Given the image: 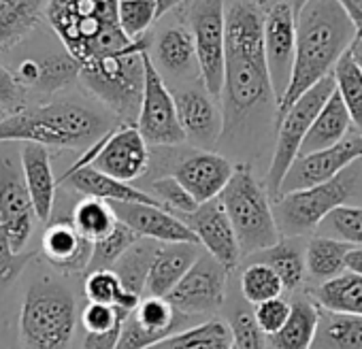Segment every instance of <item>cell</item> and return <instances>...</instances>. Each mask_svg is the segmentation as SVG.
<instances>
[{
	"mask_svg": "<svg viewBox=\"0 0 362 349\" xmlns=\"http://www.w3.org/2000/svg\"><path fill=\"white\" fill-rule=\"evenodd\" d=\"M224 124L262 107L273 94L264 54V11L252 0H239L226 11V66H224Z\"/></svg>",
	"mask_w": 362,
	"mask_h": 349,
	"instance_id": "6da1fadb",
	"label": "cell"
},
{
	"mask_svg": "<svg viewBox=\"0 0 362 349\" xmlns=\"http://www.w3.org/2000/svg\"><path fill=\"white\" fill-rule=\"evenodd\" d=\"M356 39L358 30L337 0H309L296 13L294 69L277 113L284 115L305 92L330 77Z\"/></svg>",
	"mask_w": 362,
	"mask_h": 349,
	"instance_id": "7a4b0ae2",
	"label": "cell"
},
{
	"mask_svg": "<svg viewBox=\"0 0 362 349\" xmlns=\"http://www.w3.org/2000/svg\"><path fill=\"white\" fill-rule=\"evenodd\" d=\"M45 13L81 69L136 43L119 26V0H49Z\"/></svg>",
	"mask_w": 362,
	"mask_h": 349,
	"instance_id": "3957f363",
	"label": "cell"
},
{
	"mask_svg": "<svg viewBox=\"0 0 362 349\" xmlns=\"http://www.w3.org/2000/svg\"><path fill=\"white\" fill-rule=\"evenodd\" d=\"M109 130V122L94 109L58 100L26 107L0 119V143H35L43 147H92Z\"/></svg>",
	"mask_w": 362,
	"mask_h": 349,
	"instance_id": "277c9868",
	"label": "cell"
},
{
	"mask_svg": "<svg viewBox=\"0 0 362 349\" xmlns=\"http://www.w3.org/2000/svg\"><path fill=\"white\" fill-rule=\"evenodd\" d=\"M218 201L230 218L243 256L267 252L281 241L269 192L256 179L250 164H235L233 179Z\"/></svg>",
	"mask_w": 362,
	"mask_h": 349,
	"instance_id": "5b68a950",
	"label": "cell"
},
{
	"mask_svg": "<svg viewBox=\"0 0 362 349\" xmlns=\"http://www.w3.org/2000/svg\"><path fill=\"white\" fill-rule=\"evenodd\" d=\"M147 41L141 39L124 52L105 56L81 69V83L117 117L136 124L145 85Z\"/></svg>",
	"mask_w": 362,
	"mask_h": 349,
	"instance_id": "8992f818",
	"label": "cell"
},
{
	"mask_svg": "<svg viewBox=\"0 0 362 349\" xmlns=\"http://www.w3.org/2000/svg\"><path fill=\"white\" fill-rule=\"evenodd\" d=\"M77 326L73 294L54 281L35 283L20 311V336L26 349H71Z\"/></svg>",
	"mask_w": 362,
	"mask_h": 349,
	"instance_id": "52a82bcc",
	"label": "cell"
},
{
	"mask_svg": "<svg viewBox=\"0 0 362 349\" xmlns=\"http://www.w3.org/2000/svg\"><path fill=\"white\" fill-rule=\"evenodd\" d=\"M360 170V164L354 162L332 182L307 190H296L277 199L273 211L279 232L286 237H303L317 230L326 215L343 205H349V201L358 196L362 190L358 184Z\"/></svg>",
	"mask_w": 362,
	"mask_h": 349,
	"instance_id": "ba28073f",
	"label": "cell"
},
{
	"mask_svg": "<svg viewBox=\"0 0 362 349\" xmlns=\"http://www.w3.org/2000/svg\"><path fill=\"white\" fill-rule=\"evenodd\" d=\"M337 83L334 77L322 79L317 85H313L309 92H305L284 115L277 117V141L273 149V158L267 170V192L269 196H275V201L281 196V186L286 174L290 172L292 164L300 155V147L322 111V107L328 102V98L334 94Z\"/></svg>",
	"mask_w": 362,
	"mask_h": 349,
	"instance_id": "9c48e42d",
	"label": "cell"
},
{
	"mask_svg": "<svg viewBox=\"0 0 362 349\" xmlns=\"http://www.w3.org/2000/svg\"><path fill=\"white\" fill-rule=\"evenodd\" d=\"M186 20L197 47L203 88L220 98L226 66V5L224 0H190Z\"/></svg>",
	"mask_w": 362,
	"mask_h": 349,
	"instance_id": "30bf717a",
	"label": "cell"
},
{
	"mask_svg": "<svg viewBox=\"0 0 362 349\" xmlns=\"http://www.w3.org/2000/svg\"><path fill=\"white\" fill-rule=\"evenodd\" d=\"M35 222L37 213L26 186L22 158L9 149H0V228L18 254H24Z\"/></svg>",
	"mask_w": 362,
	"mask_h": 349,
	"instance_id": "8fae6325",
	"label": "cell"
},
{
	"mask_svg": "<svg viewBox=\"0 0 362 349\" xmlns=\"http://www.w3.org/2000/svg\"><path fill=\"white\" fill-rule=\"evenodd\" d=\"M136 128L147 145L175 147L186 141L184 128H181L177 115L175 94H170V90L166 88L162 73L149 58V52L145 54V85Z\"/></svg>",
	"mask_w": 362,
	"mask_h": 349,
	"instance_id": "7c38bea8",
	"label": "cell"
},
{
	"mask_svg": "<svg viewBox=\"0 0 362 349\" xmlns=\"http://www.w3.org/2000/svg\"><path fill=\"white\" fill-rule=\"evenodd\" d=\"M228 271L209 254H201L194 266L186 273L166 300L184 315L201 317L222 309L226 300Z\"/></svg>",
	"mask_w": 362,
	"mask_h": 349,
	"instance_id": "4fadbf2b",
	"label": "cell"
},
{
	"mask_svg": "<svg viewBox=\"0 0 362 349\" xmlns=\"http://www.w3.org/2000/svg\"><path fill=\"white\" fill-rule=\"evenodd\" d=\"M264 54L275 105H279L290 85L296 56V13L292 0H279L264 13Z\"/></svg>",
	"mask_w": 362,
	"mask_h": 349,
	"instance_id": "5bb4252c",
	"label": "cell"
},
{
	"mask_svg": "<svg viewBox=\"0 0 362 349\" xmlns=\"http://www.w3.org/2000/svg\"><path fill=\"white\" fill-rule=\"evenodd\" d=\"M360 158H362V132L360 130L349 132V136L343 138L334 147H328L309 155H298L284 179L281 196L296 192V190H307V188L332 182Z\"/></svg>",
	"mask_w": 362,
	"mask_h": 349,
	"instance_id": "9a60e30c",
	"label": "cell"
},
{
	"mask_svg": "<svg viewBox=\"0 0 362 349\" xmlns=\"http://www.w3.org/2000/svg\"><path fill=\"white\" fill-rule=\"evenodd\" d=\"M90 166L126 184L139 179L149 166V149L136 124H126L107 132Z\"/></svg>",
	"mask_w": 362,
	"mask_h": 349,
	"instance_id": "2e32d148",
	"label": "cell"
},
{
	"mask_svg": "<svg viewBox=\"0 0 362 349\" xmlns=\"http://www.w3.org/2000/svg\"><path fill=\"white\" fill-rule=\"evenodd\" d=\"M181 220L199 237L201 247H205L207 254L214 256L226 271H233L239 264V260L243 258L241 245L220 201L199 205L194 213L181 215Z\"/></svg>",
	"mask_w": 362,
	"mask_h": 349,
	"instance_id": "e0dca14e",
	"label": "cell"
},
{
	"mask_svg": "<svg viewBox=\"0 0 362 349\" xmlns=\"http://www.w3.org/2000/svg\"><path fill=\"white\" fill-rule=\"evenodd\" d=\"M117 220L132 228L141 239L156 243H192L201 245L199 237L186 226V222L160 205L141 203H111Z\"/></svg>",
	"mask_w": 362,
	"mask_h": 349,
	"instance_id": "ac0fdd59",
	"label": "cell"
},
{
	"mask_svg": "<svg viewBox=\"0 0 362 349\" xmlns=\"http://www.w3.org/2000/svg\"><path fill=\"white\" fill-rule=\"evenodd\" d=\"M235 166L220 153L214 151H194L181 160L173 172V177L179 179L190 196L199 203H211L218 201L228 182L233 179Z\"/></svg>",
	"mask_w": 362,
	"mask_h": 349,
	"instance_id": "d6986e66",
	"label": "cell"
},
{
	"mask_svg": "<svg viewBox=\"0 0 362 349\" xmlns=\"http://www.w3.org/2000/svg\"><path fill=\"white\" fill-rule=\"evenodd\" d=\"M175 105L186 141L190 138L201 147H209L224 132V117L216 107L214 96L205 88H188L177 92Z\"/></svg>",
	"mask_w": 362,
	"mask_h": 349,
	"instance_id": "ffe728a7",
	"label": "cell"
},
{
	"mask_svg": "<svg viewBox=\"0 0 362 349\" xmlns=\"http://www.w3.org/2000/svg\"><path fill=\"white\" fill-rule=\"evenodd\" d=\"M43 256L45 260L64 275L88 273L94 243L77 232L71 220H58L43 232Z\"/></svg>",
	"mask_w": 362,
	"mask_h": 349,
	"instance_id": "44dd1931",
	"label": "cell"
},
{
	"mask_svg": "<svg viewBox=\"0 0 362 349\" xmlns=\"http://www.w3.org/2000/svg\"><path fill=\"white\" fill-rule=\"evenodd\" d=\"M58 184L71 186L75 192L83 194L86 199H98L107 203H141V205H160L151 194L132 188L126 182H119L115 177L96 170L94 166H81V168H69L64 177ZM162 207V205H160Z\"/></svg>",
	"mask_w": 362,
	"mask_h": 349,
	"instance_id": "7402d4cb",
	"label": "cell"
},
{
	"mask_svg": "<svg viewBox=\"0 0 362 349\" xmlns=\"http://www.w3.org/2000/svg\"><path fill=\"white\" fill-rule=\"evenodd\" d=\"M20 158H22L24 177H26V186H28V192L33 199L37 220L45 224L54 215L56 188H58V182H56L54 170H52L49 151L43 145L22 143Z\"/></svg>",
	"mask_w": 362,
	"mask_h": 349,
	"instance_id": "603a6c76",
	"label": "cell"
},
{
	"mask_svg": "<svg viewBox=\"0 0 362 349\" xmlns=\"http://www.w3.org/2000/svg\"><path fill=\"white\" fill-rule=\"evenodd\" d=\"M199 247L201 245L192 243H162L147 277L145 290L149 292V296L166 298L201 258Z\"/></svg>",
	"mask_w": 362,
	"mask_h": 349,
	"instance_id": "cb8c5ba5",
	"label": "cell"
},
{
	"mask_svg": "<svg viewBox=\"0 0 362 349\" xmlns=\"http://www.w3.org/2000/svg\"><path fill=\"white\" fill-rule=\"evenodd\" d=\"M351 126H354L351 117H349L339 92L334 90V94L328 98V102L317 113V117L300 147V155H309V153L339 145L343 138L349 136Z\"/></svg>",
	"mask_w": 362,
	"mask_h": 349,
	"instance_id": "d4e9b609",
	"label": "cell"
},
{
	"mask_svg": "<svg viewBox=\"0 0 362 349\" xmlns=\"http://www.w3.org/2000/svg\"><path fill=\"white\" fill-rule=\"evenodd\" d=\"M49 0H0V52L20 45L41 22Z\"/></svg>",
	"mask_w": 362,
	"mask_h": 349,
	"instance_id": "484cf974",
	"label": "cell"
},
{
	"mask_svg": "<svg viewBox=\"0 0 362 349\" xmlns=\"http://www.w3.org/2000/svg\"><path fill=\"white\" fill-rule=\"evenodd\" d=\"M156 60L160 73L166 71L168 75L175 77L188 75L192 66L199 69L192 32L184 26L162 30L156 39Z\"/></svg>",
	"mask_w": 362,
	"mask_h": 349,
	"instance_id": "4316f807",
	"label": "cell"
},
{
	"mask_svg": "<svg viewBox=\"0 0 362 349\" xmlns=\"http://www.w3.org/2000/svg\"><path fill=\"white\" fill-rule=\"evenodd\" d=\"M311 349H362V315L320 307V324Z\"/></svg>",
	"mask_w": 362,
	"mask_h": 349,
	"instance_id": "83f0119b",
	"label": "cell"
},
{
	"mask_svg": "<svg viewBox=\"0 0 362 349\" xmlns=\"http://www.w3.org/2000/svg\"><path fill=\"white\" fill-rule=\"evenodd\" d=\"M320 324V307L311 300H296L292 302V313L286 321V326L269 336V343L273 349H311L315 341Z\"/></svg>",
	"mask_w": 362,
	"mask_h": 349,
	"instance_id": "f1b7e54d",
	"label": "cell"
},
{
	"mask_svg": "<svg viewBox=\"0 0 362 349\" xmlns=\"http://www.w3.org/2000/svg\"><path fill=\"white\" fill-rule=\"evenodd\" d=\"M315 302L326 311L362 315V277L343 273L330 281H324L315 292Z\"/></svg>",
	"mask_w": 362,
	"mask_h": 349,
	"instance_id": "f546056e",
	"label": "cell"
},
{
	"mask_svg": "<svg viewBox=\"0 0 362 349\" xmlns=\"http://www.w3.org/2000/svg\"><path fill=\"white\" fill-rule=\"evenodd\" d=\"M349 249L351 247L341 241L326 239V237H313L305 252L307 273L322 283L343 275L347 271L345 260H347Z\"/></svg>",
	"mask_w": 362,
	"mask_h": 349,
	"instance_id": "4dcf8cb0",
	"label": "cell"
},
{
	"mask_svg": "<svg viewBox=\"0 0 362 349\" xmlns=\"http://www.w3.org/2000/svg\"><path fill=\"white\" fill-rule=\"evenodd\" d=\"M86 296L90 302H98V304H111L117 307L126 313L136 311V307L141 304V296L132 294L124 288L122 279L117 277V273L113 268H105V271H92L86 277Z\"/></svg>",
	"mask_w": 362,
	"mask_h": 349,
	"instance_id": "1f68e13d",
	"label": "cell"
},
{
	"mask_svg": "<svg viewBox=\"0 0 362 349\" xmlns=\"http://www.w3.org/2000/svg\"><path fill=\"white\" fill-rule=\"evenodd\" d=\"M151 349H233L230 326L220 319L197 324Z\"/></svg>",
	"mask_w": 362,
	"mask_h": 349,
	"instance_id": "d6a6232c",
	"label": "cell"
},
{
	"mask_svg": "<svg viewBox=\"0 0 362 349\" xmlns=\"http://www.w3.org/2000/svg\"><path fill=\"white\" fill-rule=\"evenodd\" d=\"M71 222L77 228V232L81 237H86L90 243L103 241L119 224L111 203L98 201V199H83V201H79L75 205L73 213H71Z\"/></svg>",
	"mask_w": 362,
	"mask_h": 349,
	"instance_id": "836d02e7",
	"label": "cell"
},
{
	"mask_svg": "<svg viewBox=\"0 0 362 349\" xmlns=\"http://www.w3.org/2000/svg\"><path fill=\"white\" fill-rule=\"evenodd\" d=\"M158 249H160V245H156V241L141 239L113 266V271L117 273V277L122 279V283H124V288L128 292L143 296V292L147 288V277H149V271H151V264H153V258H156Z\"/></svg>",
	"mask_w": 362,
	"mask_h": 349,
	"instance_id": "e575fe53",
	"label": "cell"
},
{
	"mask_svg": "<svg viewBox=\"0 0 362 349\" xmlns=\"http://www.w3.org/2000/svg\"><path fill=\"white\" fill-rule=\"evenodd\" d=\"M260 262H264L267 266H271L277 273V277L281 279V283L288 292H294L305 281V275H307L305 256H303L300 247L290 239H281L275 247L262 252Z\"/></svg>",
	"mask_w": 362,
	"mask_h": 349,
	"instance_id": "d590c367",
	"label": "cell"
},
{
	"mask_svg": "<svg viewBox=\"0 0 362 349\" xmlns=\"http://www.w3.org/2000/svg\"><path fill=\"white\" fill-rule=\"evenodd\" d=\"M332 77L337 83V92L351 117V124L356 126V130L362 132V69L356 64L351 52H347L339 60Z\"/></svg>",
	"mask_w": 362,
	"mask_h": 349,
	"instance_id": "8d00e7d4",
	"label": "cell"
},
{
	"mask_svg": "<svg viewBox=\"0 0 362 349\" xmlns=\"http://www.w3.org/2000/svg\"><path fill=\"white\" fill-rule=\"evenodd\" d=\"M81 77V66L71 54H52L39 60V79L33 90L41 94H56Z\"/></svg>",
	"mask_w": 362,
	"mask_h": 349,
	"instance_id": "74e56055",
	"label": "cell"
},
{
	"mask_svg": "<svg viewBox=\"0 0 362 349\" xmlns=\"http://www.w3.org/2000/svg\"><path fill=\"white\" fill-rule=\"evenodd\" d=\"M317 237L341 241L349 247L362 245V207L356 205H343L334 209L330 215L324 218V222L317 226Z\"/></svg>",
	"mask_w": 362,
	"mask_h": 349,
	"instance_id": "f35d334b",
	"label": "cell"
},
{
	"mask_svg": "<svg viewBox=\"0 0 362 349\" xmlns=\"http://www.w3.org/2000/svg\"><path fill=\"white\" fill-rule=\"evenodd\" d=\"M241 292H243V298L256 307L260 302L279 298L286 292V288L271 266H267L264 262H254L243 271Z\"/></svg>",
	"mask_w": 362,
	"mask_h": 349,
	"instance_id": "ab89813d",
	"label": "cell"
},
{
	"mask_svg": "<svg viewBox=\"0 0 362 349\" xmlns=\"http://www.w3.org/2000/svg\"><path fill=\"white\" fill-rule=\"evenodd\" d=\"M139 241H141V237H139L132 228H128L126 224L119 222V224L115 226V230H113L109 237H105L103 241L94 243L92 260H90V266H88V273L113 268V266L122 260V256H124L130 247H134Z\"/></svg>",
	"mask_w": 362,
	"mask_h": 349,
	"instance_id": "60d3db41",
	"label": "cell"
},
{
	"mask_svg": "<svg viewBox=\"0 0 362 349\" xmlns=\"http://www.w3.org/2000/svg\"><path fill=\"white\" fill-rule=\"evenodd\" d=\"M156 20V0H119V26L130 41H141Z\"/></svg>",
	"mask_w": 362,
	"mask_h": 349,
	"instance_id": "b9f144b4",
	"label": "cell"
},
{
	"mask_svg": "<svg viewBox=\"0 0 362 349\" xmlns=\"http://www.w3.org/2000/svg\"><path fill=\"white\" fill-rule=\"evenodd\" d=\"M151 196L170 213L177 218L190 215L199 209V203L190 196V192L179 184L177 177L168 174V177H160L151 184Z\"/></svg>",
	"mask_w": 362,
	"mask_h": 349,
	"instance_id": "7bdbcfd3",
	"label": "cell"
},
{
	"mask_svg": "<svg viewBox=\"0 0 362 349\" xmlns=\"http://www.w3.org/2000/svg\"><path fill=\"white\" fill-rule=\"evenodd\" d=\"M130 313L111 307V304H98V302H88L86 309L81 311V326L86 332H113L122 330L124 321L128 319Z\"/></svg>",
	"mask_w": 362,
	"mask_h": 349,
	"instance_id": "ee69618b",
	"label": "cell"
},
{
	"mask_svg": "<svg viewBox=\"0 0 362 349\" xmlns=\"http://www.w3.org/2000/svg\"><path fill=\"white\" fill-rule=\"evenodd\" d=\"M228 326L233 332L235 349H264V334L258 328L252 311H247V309L233 311Z\"/></svg>",
	"mask_w": 362,
	"mask_h": 349,
	"instance_id": "f6af8a7d",
	"label": "cell"
},
{
	"mask_svg": "<svg viewBox=\"0 0 362 349\" xmlns=\"http://www.w3.org/2000/svg\"><path fill=\"white\" fill-rule=\"evenodd\" d=\"M252 313H254V319H256L258 328L269 338V336L277 334L286 326V321H288V317L292 313V302H288L286 298L279 296V298L256 304L252 309Z\"/></svg>",
	"mask_w": 362,
	"mask_h": 349,
	"instance_id": "bcb514c9",
	"label": "cell"
},
{
	"mask_svg": "<svg viewBox=\"0 0 362 349\" xmlns=\"http://www.w3.org/2000/svg\"><path fill=\"white\" fill-rule=\"evenodd\" d=\"M26 107V88L20 83L16 73L0 64V109L7 111V115H13Z\"/></svg>",
	"mask_w": 362,
	"mask_h": 349,
	"instance_id": "7dc6e473",
	"label": "cell"
},
{
	"mask_svg": "<svg viewBox=\"0 0 362 349\" xmlns=\"http://www.w3.org/2000/svg\"><path fill=\"white\" fill-rule=\"evenodd\" d=\"M35 254H18L11 243L9 237L5 235V230L0 228V283H13L20 273L24 271V266L28 264V260H33Z\"/></svg>",
	"mask_w": 362,
	"mask_h": 349,
	"instance_id": "c3c4849f",
	"label": "cell"
},
{
	"mask_svg": "<svg viewBox=\"0 0 362 349\" xmlns=\"http://www.w3.org/2000/svg\"><path fill=\"white\" fill-rule=\"evenodd\" d=\"M122 330H113V332H86L83 336V347L81 349H115L117 341H119Z\"/></svg>",
	"mask_w": 362,
	"mask_h": 349,
	"instance_id": "681fc988",
	"label": "cell"
},
{
	"mask_svg": "<svg viewBox=\"0 0 362 349\" xmlns=\"http://www.w3.org/2000/svg\"><path fill=\"white\" fill-rule=\"evenodd\" d=\"M16 77L20 79V83L24 88H35L37 85V79H39V60H24L18 66Z\"/></svg>",
	"mask_w": 362,
	"mask_h": 349,
	"instance_id": "f907efd6",
	"label": "cell"
},
{
	"mask_svg": "<svg viewBox=\"0 0 362 349\" xmlns=\"http://www.w3.org/2000/svg\"><path fill=\"white\" fill-rule=\"evenodd\" d=\"M337 3L343 7V11L354 22V26L358 30V37H362V0H337Z\"/></svg>",
	"mask_w": 362,
	"mask_h": 349,
	"instance_id": "816d5d0a",
	"label": "cell"
},
{
	"mask_svg": "<svg viewBox=\"0 0 362 349\" xmlns=\"http://www.w3.org/2000/svg\"><path fill=\"white\" fill-rule=\"evenodd\" d=\"M345 268L347 273L360 275L362 277V247H351L345 260Z\"/></svg>",
	"mask_w": 362,
	"mask_h": 349,
	"instance_id": "f5cc1de1",
	"label": "cell"
},
{
	"mask_svg": "<svg viewBox=\"0 0 362 349\" xmlns=\"http://www.w3.org/2000/svg\"><path fill=\"white\" fill-rule=\"evenodd\" d=\"M181 3V0H156V9H158V20L164 16V13H168L170 9H175L177 5Z\"/></svg>",
	"mask_w": 362,
	"mask_h": 349,
	"instance_id": "db71d44e",
	"label": "cell"
},
{
	"mask_svg": "<svg viewBox=\"0 0 362 349\" xmlns=\"http://www.w3.org/2000/svg\"><path fill=\"white\" fill-rule=\"evenodd\" d=\"M349 52H351V56H354L356 64L362 69V37H358V39H356V43L351 45V49H349Z\"/></svg>",
	"mask_w": 362,
	"mask_h": 349,
	"instance_id": "11a10c76",
	"label": "cell"
},
{
	"mask_svg": "<svg viewBox=\"0 0 362 349\" xmlns=\"http://www.w3.org/2000/svg\"><path fill=\"white\" fill-rule=\"evenodd\" d=\"M309 3V0H292V7H294V13H298L305 5Z\"/></svg>",
	"mask_w": 362,
	"mask_h": 349,
	"instance_id": "9f6ffc18",
	"label": "cell"
}]
</instances>
